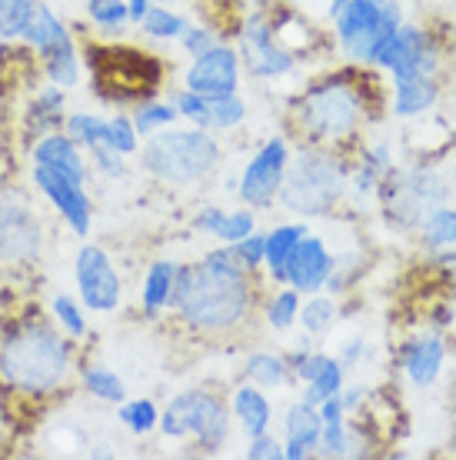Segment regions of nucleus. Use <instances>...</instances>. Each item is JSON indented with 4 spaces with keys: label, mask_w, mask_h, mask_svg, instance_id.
Segmentation results:
<instances>
[{
    "label": "nucleus",
    "mask_w": 456,
    "mask_h": 460,
    "mask_svg": "<svg viewBox=\"0 0 456 460\" xmlns=\"http://www.w3.org/2000/svg\"><path fill=\"white\" fill-rule=\"evenodd\" d=\"M87 161H91V171H97L107 181H124L127 173H130V164H127L124 154H117L107 144H97V147L87 150Z\"/></svg>",
    "instance_id": "49530a36"
},
{
    "label": "nucleus",
    "mask_w": 456,
    "mask_h": 460,
    "mask_svg": "<svg viewBox=\"0 0 456 460\" xmlns=\"http://www.w3.org/2000/svg\"><path fill=\"white\" fill-rule=\"evenodd\" d=\"M366 274V253L360 251H343V253H333V270L327 277V294L333 297H346L350 290L360 284V277Z\"/></svg>",
    "instance_id": "f704fd0d"
},
{
    "label": "nucleus",
    "mask_w": 456,
    "mask_h": 460,
    "mask_svg": "<svg viewBox=\"0 0 456 460\" xmlns=\"http://www.w3.org/2000/svg\"><path fill=\"white\" fill-rule=\"evenodd\" d=\"M220 40H224V37H220V31L217 27H210V23H187V31H183L180 34V40H177V44H180V50H183V58H200V54H204V50H210V47L214 44H220Z\"/></svg>",
    "instance_id": "de8ad7c7"
},
{
    "label": "nucleus",
    "mask_w": 456,
    "mask_h": 460,
    "mask_svg": "<svg viewBox=\"0 0 456 460\" xmlns=\"http://www.w3.org/2000/svg\"><path fill=\"white\" fill-rule=\"evenodd\" d=\"M64 130L74 144H80L83 150L103 144V130H107V117L93 114V111H67L64 117Z\"/></svg>",
    "instance_id": "4c0bfd02"
},
{
    "label": "nucleus",
    "mask_w": 456,
    "mask_h": 460,
    "mask_svg": "<svg viewBox=\"0 0 456 460\" xmlns=\"http://www.w3.org/2000/svg\"><path fill=\"white\" fill-rule=\"evenodd\" d=\"M47 314H50V321L57 323V327L70 337V341L83 344V341L91 337L87 307L80 304V297H74V294H67V290H57V294H50V300H47Z\"/></svg>",
    "instance_id": "7c9ffc66"
},
{
    "label": "nucleus",
    "mask_w": 456,
    "mask_h": 460,
    "mask_svg": "<svg viewBox=\"0 0 456 460\" xmlns=\"http://www.w3.org/2000/svg\"><path fill=\"white\" fill-rule=\"evenodd\" d=\"M27 154H31V164H44V167H54L60 173H70L80 184H91V161H87V150L74 144L67 137V130H50L44 137H37L34 144H27Z\"/></svg>",
    "instance_id": "4be33fe9"
},
{
    "label": "nucleus",
    "mask_w": 456,
    "mask_h": 460,
    "mask_svg": "<svg viewBox=\"0 0 456 460\" xmlns=\"http://www.w3.org/2000/svg\"><path fill=\"white\" fill-rule=\"evenodd\" d=\"M150 7H153V0H127V13H130V23H137L150 13Z\"/></svg>",
    "instance_id": "603ef678"
},
{
    "label": "nucleus",
    "mask_w": 456,
    "mask_h": 460,
    "mask_svg": "<svg viewBox=\"0 0 456 460\" xmlns=\"http://www.w3.org/2000/svg\"><path fill=\"white\" fill-rule=\"evenodd\" d=\"M333 270V251L323 234H313L307 230L300 243L290 251V257L284 261V270H280V284L300 290L303 297L307 294H320L327 288V277Z\"/></svg>",
    "instance_id": "a211bd4d"
},
{
    "label": "nucleus",
    "mask_w": 456,
    "mask_h": 460,
    "mask_svg": "<svg viewBox=\"0 0 456 460\" xmlns=\"http://www.w3.org/2000/svg\"><path fill=\"white\" fill-rule=\"evenodd\" d=\"M250 114V107L247 101L237 93H227V97H214V104H210V127L206 130H214V134H233L237 127H243Z\"/></svg>",
    "instance_id": "ea45409f"
},
{
    "label": "nucleus",
    "mask_w": 456,
    "mask_h": 460,
    "mask_svg": "<svg viewBox=\"0 0 456 460\" xmlns=\"http://www.w3.org/2000/svg\"><path fill=\"white\" fill-rule=\"evenodd\" d=\"M140 167L163 187L190 190L204 187L220 167V140L214 130L204 127H163L140 144Z\"/></svg>",
    "instance_id": "39448f33"
},
{
    "label": "nucleus",
    "mask_w": 456,
    "mask_h": 460,
    "mask_svg": "<svg viewBox=\"0 0 456 460\" xmlns=\"http://www.w3.org/2000/svg\"><path fill=\"white\" fill-rule=\"evenodd\" d=\"M37 0H0V40L17 44L27 23L34 21Z\"/></svg>",
    "instance_id": "a19ab883"
},
{
    "label": "nucleus",
    "mask_w": 456,
    "mask_h": 460,
    "mask_svg": "<svg viewBox=\"0 0 456 460\" xmlns=\"http://www.w3.org/2000/svg\"><path fill=\"white\" fill-rule=\"evenodd\" d=\"M130 117H134V127H137L140 137H150V134H157V130L173 127L180 120L173 101H167V97H147V101H140Z\"/></svg>",
    "instance_id": "c9c22d12"
},
{
    "label": "nucleus",
    "mask_w": 456,
    "mask_h": 460,
    "mask_svg": "<svg viewBox=\"0 0 456 460\" xmlns=\"http://www.w3.org/2000/svg\"><path fill=\"white\" fill-rule=\"evenodd\" d=\"M446 337L434 327H426L420 334L407 337L397 347V370L407 377L413 391H430L440 384L446 367Z\"/></svg>",
    "instance_id": "f3484780"
},
{
    "label": "nucleus",
    "mask_w": 456,
    "mask_h": 460,
    "mask_svg": "<svg viewBox=\"0 0 456 460\" xmlns=\"http://www.w3.org/2000/svg\"><path fill=\"white\" fill-rule=\"evenodd\" d=\"M50 314L0 323V387L21 401H50L77 377L80 350Z\"/></svg>",
    "instance_id": "7ed1b4c3"
},
{
    "label": "nucleus",
    "mask_w": 456,
    "mask_h": 460,
    "mask_svg": "<svg viewBox=\"0 0 456 460\" xmlns=\"http://www.w3.org/2000/svg\"><path fill=\"white\" fill-rule=\"evenodd\" d=\"M243 380H250L253 387L274 394L284 387H294V370L286 364V357L280 350H250L243 357V367H240Z\"/></svg>",
    "instance_id": "a878e982"
},
{
    "label": "nucleus",
    "mask_w": 456,
    "mask_h": 460,
    "mask_svg": "<svg viewBox=\"0 0 456 460\" xmlns=\"http://www.w3.org/2000/svg\"><path fill=\"white\" fill-rule=\"evenodd\" d=\"M103 144H107V147H114L117 154H124V157H137L144 137H140L137 127H134V117L127 114V111H117V114L107 117Z\"/></svg>",
    "instance_id": "58836bf2"
},
{
    "label": "nucleus",
    "mask_w": 456,
    "mask_h": 460,
    "mask_svg": "<svg viewBox=\"0 0 456 460\" xmlns=\"http://www.w3.org/2000/svg\"><path fill=\"white\" fill-rule=\"evenodd\" d=\"M333 357L340 360V367L346 370V377H350V374H356L364 364H370V360H373V344H370L364 334L343 337L340 344H337V354H333Z\"/></svg>",
    "instance_id": "a18cd8bd"
},
{
    "label": "nucleus",
    "mask_w": 456,
    "mask_h": 460,
    "mask_svg": "<svg viewBox=\"0 0 456 460\" xmlns=\"http://www.w3.org/2000/svg\"><path fill=\"white\" fill-rule=\"evenodd\" d=\"M290 157H294V147L286 137H267L260 147L253 150V157L243 164L237 181V200L253 208L257 214L260 210H274L276 197H280V187H284L286 167H290Z\"/></svg>",
    "instance_id": "ddd939ff"
},
{
    "label": "nucleus",
    "mask_w": 456,
    "mask_h": 460,
    "mask_svg": "<svg viewBox=\"0 0 456 460\" xmlns=\"http://www.w3.org/2000/svg\"><path fill=\"white\" fill-rule=\"evenodd\" d=\"M230 253L237 257V264L243 267V270H250V274L260 277L263 270V251H267V230H253V234H247L243 241L237 243H227Z\"/></svg>",
    "instance_id": "c03bdc74"
},
{
    "label": "nucleus",
    "mask_w": 456,
    "mask_h": 460,
    "mask_svg": "<svg viewBox=\"0 0 456 460\" xmlns=\"http://www.w3.org/2000/svg\"><path fill=\"white\" fill-rule=\"evenodd\" d=\"M453 321H456L453 304H434V307L426 311V327H434V331H443V327H450Z\"/></svg>",
    "instance_id": "3c124183"
},
{
    "label": "nucleus",
    "mask_w": 456,
    "mask_h": 460,
    "mask_svg": "<svg viewBox=\"0 0 456 460\" xmlns=\"http://www.w3.org/2000/svg\"><path fill=\"white\" fill-rule=\"evenodd\" d=\"M243 457L247 460H284V440L274 438L270 430H267V434H257V438L247 440Z\"/></svg>",
    "instance_id": "09e8293b"
},
{
    "label": "nucleus",
    "mask_w": 456,
    "mask_h": 460,
    "mask_svg": "<svg viewBox=\"0 0 456 460\" xmlns=\"http://www.w3.org/2000/svg\"><path fill=\"white\" fill-rule=\"evenodd\" d=\"M373 200L387 227L407 234V230H417L426 210L450 200V177L426 157L413 164H393L383 173Z\"/></svg>",
    "instance_id": "0eeeda50"
},
{
    "label": "nucleus",
    "mask_w": 456,
    "mask_h": 460,
    "mask_svg": "<svg viewBox=\"0 0 456 460\" xmlns=\"http://www.w3.org/2000/svg\"><path fill=\"white\" fill-rule=\"evenodd\" d=\"M340 304L333 294L327 290H320V294H307L303 304H300V317H297V327L300 334L313 337V341H323V337L330 334L337 321H340Z\"/></svg>",
    "instance_id": "c85d7f7f"
},
{
    "label": "nucleus",
    "mask_w": 456,
    "mask_h": 460,
    "mask_svg": "<svg viewBox=\"0 0 456 460\" xmlns=\"http://www.w3.org/2000/svg\"><path fill=\"white\" fill-rule=\"evenodd\" d=\"M173 107H177V114H180L183 124H194V127H210V104H214V97H204V93H194L180 87V91L171 97Z\"/></svg>",
    "instance_id": "37998d69"
},
{
    "label": "nucleus",
    "mask_w": 456,
    "mask_h": 460,
    "mask_svg": "<svg viewBox=\"0 0 456 460\" xmlns=\"http://www.w3.org/2000/svg\"><path fill=\"white\" fill-rule=\"evenodd\" d=\"M180 81L187 91L204 93V97H227V93L240 91L243 81V64H240L237 47L230 40H220L210 50H204L200 58H194L187 64V70L180 74Z\"/></svg>",
    "instance_id": "dca6fc26"
},
{
    "label": "nucleus",
    "mask_w": 456,
    "mask_h": 460,
    "mask_svg": "<svg viewBox=\"0 0 456 460\" xmlns=\"http://www.w3.org/2000/svg\"><path fill=\"white\" fill-rule=\"evenodd\" d=\"M417 237L426 251H443V247H456V204L443 200L423 214L417 224Z\"/></svg>",
    "instance_id": "c756f323"
},
{
    "label": "nucleus",
    "mask_w": 456,
    "mask_h": 460,
    "mask_svg": "<svg viewBox=\"0 0 456 460\" xmlns=\"http://www.w3.org/2000/svg\"><path fill=\"white\" fill-rule=\"evenodd\" d=\"M83 11H87V21H91L103 37H120L127 27H130L127 0H87Z\"/></svg>",
    "instance_id": "e433bc0d"
},
{
    "label": "nucleus",
    "mask_w": 456,
    "mask_h": 460,
    "mask_svg": "<svg viewBox=\"0 0 456 460\" xmlns=\"http://www.w3.org/2000/svg\"><path fill=\"white\" fill-rule=\"evenodd\" d=\"M310 230L307 220H284V224H276V227L267 230V251H263V270L270 277V284L280 288V270H284V261L290 257V251L300 243V237Z\"/></svg>",
    "instance_id": "cd10ccee"
},
{
    "label": "nucleus",
    "mask_w": 456,
    "mask_h": 460,
    "mask_svg": "<svg viewBox=\"0 0 456 460\" xmlns=\"http://www.w3.org/2000/svg\"><path fill=\"white\" fill-rule=\"evenodd\" d=\"M320 430H323V420H320V411L307 401H290L284 407V417H280V434H284V460H310L317 457L320 447Z\"/></svg>",
    "instance_id": "aec40b11"
},
{
    "label": "nucleus",
    "mask_w": 456,
    "mask_h": 460,
    "mask_svg": "<svg viewBox=\"0 0 456 460\" xmlns=\"http://www.w3.org/2000/svg\"><path fill=\"white\" fill-rule=\"evenodd\" d=\"M403 17L399 0H346L340 11L333 13V47L346 64L366 67L373 50L387 40Z\"/></svg>",
    "instance_id": "1a4fd4ad"
},
{
    "label": "nucleus",
    "mask_w": 456,
    "mask_h": 460,
    "mask_svg": "<svg viewBox=\"0 0 456 460\" xmlns=\"http://www.w3.org/2000/svg\"><path fill=\"white\" fill-rule=\"evenodd\" d=\"M294 384L300 387V394H297L300 401L320 407L327 397H333V394L343 391V384H346V370L340 367V360H337L333 354L313 347V350L300 360L297 367H294Z\"/></svg>",
    "instance_id": "6ab92c4d"
},
{
    "label": "nucleus",
    "mask_w": 456,
    "mask_h": 460,
    "mask_svg": "<svg viewBox=\"0 0 456 460\" xmlns=\"http://www.w3.org/2000/svg\"><path fill=\"white\" fill-rule=\"evenodd\" d=\"M31 184L44 197L50 210L60 217V224L74 234V237H91L93 230V200L87 184L74 181L70 173H60L44 164H31Z\"/></svg>",
    "instance_id": "2eb2a0df"
},
{
    "label": "nucleus",
    "mask_w": 456,
    "mask_h": 460,
    "mask_svg": "<svg viewBox=\"0 0 456 460\" xmlns=\"http://www.w3.org/2000/svg\"><path fill=\"white\" fill-rule=\"evenodd\" d=\"M74 288L91 314H117L124 304V277L101 243H80L74 253Z\"/></svg>",
    "instance_id": "4468645a"
},
{
    "label": "nucleus",
    "mask_w": 456,
    "mask_h": 460,
    "mask_svg": "<svg viewBox=\"0 0 456 460\" xmlns=\"http://www.w3.org/2000/svg\"><path fill=\"white\" fill-rule=\"evenodd\" d=\"M230 44L237 47L243 74H250L253 81H284L290 74H297L300 67L297 54L286 50L274 37V23H270L267 7L243 13L233 37H230Z\"/></svg>",
    "instance_id": "9b49d317"
},
{
    "label": "nucleus",
    "mask_w": 456,
    "mask_h": 460,
    "mask_svg": "<svg viewBox=\"0 0 456 460\" xmlns=\"http://www.w3.org/2000/svg\"><path fill=\"white\" fill-rule=\"evenodd\" d=\"M450 181H456V161H453V167H450Z\"/></svg>",
    "instance_id": "6e6d98bb"
},
{
    "label": "nucleus",
    "mask_w": 456,
    "mask_h": 460,
    "mask_svg": "<svg viewBox=\"0 0 456 460\" xmlns=\"http://www.w3.org/2000/svg\"><path fill=\"white\" fill-rule=\"evenodd\" d=\"M177 267H180V261H171V257H157L147 267L144 284H140V314L147 321H160L171 311L173 288H177Z\"/></svg>",
    "instance_id": "393cba45"
},
{
    "label": "nucleus",
    "mask_w": 456,
    "mask_h": 460,
    "mask_svg": "<svg viewBox=\"0 0 456 460\" xmlns=\"http://www.w3.org/2000/svg\"><path fill=\"white\" fill-rule=\"evenodd\" d=\"M64 117H67V91L57 84H44L23 107V134L34 144L37 137H44L50 130H60Z\"/></svg>",
    "instance_id": "b1692460"
},
{
    "label": "nucleus",
    "mask_w": 456,
    "mask_h": 460,
    "mask_svg": "<svg viewBox=\"0 0 456 460\" xmlns=\"http://www.w3.org/2000/svg\"><path fill=\"white\" fill-rule=\"evenodd\" d=\"M443 44L434 34V27L403 21L383 44L373 50V58L366 67L387 74L390 81H407V77H420V74H436L443 77Z\"/></svg>",
    "instance_id": "9d476101"
},
{
    "label": "nucleus",
    "mask_w": 456,
    "mask_h": 460,
    "mask_svg": "<svg viewBox=\"0 0 456 460\" xmlns=\"http://www.w3.org/2000/svg\"><path fill=\"white\" fill-rule=\"evenodd\" d=\"M77 380H80V387H83L87 397H93L97 403H107V407H117L120 401L130 397L127 380L120 377L110 364H103V360H83V357H80Z\"/></svg>",
    "instance_id": "bb28decb"
},
{
    "label": "nucleus",
    "mask_w": 456,
    "mask_h": 460,
    "mask_svg": "<svg viewBox=\"0 0 456 460\" xmlns=\"http://www.w3.org/2000/svg\"><path fill=\"white\" fill-rule=\"evenodd\" d=\"M257 274L243 270L227 243L206 251L194 264L177 267L171 311L204 337H230L243 331L257 311Z\"/></svg>",
    "instance_id": "f03ea898"
},
{
    "label": "nucleus",
    "mask_w": 456,
    "mask_h": 460,
    "mask_svg": "<svg viewBox=\"0 0 456 460\" xmlns=\"http://www.w3.org/2000/svg\"><path fill=\"white\" fill-rule=\"evenodd\" d=\"M187 23H190V17L180 13L177 7H171V4H153L147 17L140 21V31H144V37H150L153 44H171V40H180V34L187 31Z\"/></svg>",
    "instance_id": "72a5a7b5"
},
{
    "label": "nucleus",
    "mask_w": 456,
    "mask_h": 460,
    "mask_svg": "<svg viewBox=\"0 0 456 460\" xmlns=\"http://www.w3.org/2000/svg\"><path fill=\"white\" fill-rule=\"evenodd\" d=\"M443 97V77L436 74H420L407 81H390V114L397 120H423L430 117Z\"/></svg>",
    "instance_id": "412c9836"
},
{
    "label": "nucleus",
    "mask_w": 456,
    "mask_h": 460,
    "mask_svg": "<svg viewBox=\"0 0 456 460\" xmlns=\"http://www.w3.org/2000/svg\"><path fill=\"white\" fill-rule=\"evenodd\" d=\"M300 304H303V294L280 284V288L267 297V304H263V323H267L274 334H290V331L297 327Z\"/></svg>",
    "instance_id": "2f4dec72"
},
{
    "label": "nucleus",
    "mask_w": 456,
    "mask_h": 460,
    "mask_svg": "<svg viewBox=\"0 0 456 460\" xmlns=\"http://www.w3.org/2000/svg\"><path fill=\"white\" fill-rule=\"evenodd\" d=\"M47 230L34 200L21 190H0V264L31 267L40 261Z\"/></svg>",
    "instance_id": "f8f14e48"
},
{
    "label": "nucleus",
    "mask_w": 456,
    "mask_h": 460,
    "mask_svg": "<svg viewBox=\"0 0 456 460\" xmlns=\"http://www.w3.org/2000/svg\"><path fill=\"white\" fill-rule=\"evenodd\" d=\"M157 430L160 438L167 440H190V447L197 454H206V457L220 454L230 444V434H233L230 403L217 391L187 387L160 407Z\"/></svg>",
    "instance_id": "6e6552de"
},
{
    "label": "nucleus",
    "mask_w": 456,
    "mask_h": 460,
    "mask_svg": "<svg viewBox=\"0 0 456 460\" xmlns=\"http://www.w3.org/2000/svg\"><path fill=\"white\" fill-rule=\"evenodd\" d=\"M343 4H346V0H327V17H333V13L340 11Z\"/></svg>",
    "instance_id": "864d4df0"
},
{
    "label": "nucleus",
    "mask_w": 456,
    "mask_h": 460,
    "mask_svg": "<svg viewBox=\"0 0 456 460\" xmlns=\"http://www.w3.org/2000/svg\"><path fill=\"white\" fill-rule=\"evenodd\" d=\"M366 70L354 64L350 70L320 74L290 97L286 124L290 134H297V144L354 150L364 140L366 127L377 124L380 111L387 104L377 84V70Z\"/></svg>",
    "instance_id": "f257e3e1"
},
{
    "label": "nucleus",
    "mask_w": 456,
    "mask_h": 460,
    "mask_svg": "<svg viewBox=\"0 0 456 460\" xmlns=\"http://www.w3.org/2000/svg\"><path fill=\"white\" fill-rule=\"evenodd\" d=\"M117 420L127 434L134 438H150L160 424V407L153 397H127L117 403Z\"/></svg>",
    "instance_id": "473e14b6"
},
{
    "label": "nucleus",
    "mask_w": 456,
    "mask_h": 460,
    "mask_svg": "<svg viewBox=\"0 0 456 460\" xmlns=\"http://www.w3.org/2000/svg\"><path fill=\"white\" fill-rule=\"evenodd\" d=\"M83 64L91 70L93 93L110 107H134L147 97H157L163 84V64L140 47H87Z\"/></svg>",
    "instance_id": "423d86ee"
},
{
    "label": "nucleus",
    "mask_w": 456,
    "mask_h": 460,
    "mask_svg": "<svg viewBox=\"0 0 456 460\" xmlns=\"http://www.w3.org/2000/svg\"><path fill=\"white\" fill-rule=\"evenodd\" d=\"M153 4H171V7H177V4H190V0H153Z\"/></svg>",
    "instance_id": "5fc2aeb1"
},
{
    "label": "nucleus",
    "mask_w": 456,
    "mask_h": 460,
    "mask_svg": "<svg viewBox=\"0 0 456 460\" xmlns=\"http://www.w3.org/2000/svg\"><path fill=\"white\" fill-rule=\"evenodd\" d=\"M253 230H257V210L247 208V204H240V208H233V210L224 214L217 234H214V241L217 243H237V241H243L247 234H253Z\"/></svg>",
    "instance_id": "79ce46f5"
},
{
    "label": "nucleus",
    "mask_w": 456,
    "mask_h": 460,
    "mask_svg": "<svg viewBox=\"0 0 456 460\" xmlns=\"http://www.w3.org/2000/svg\"><path fill=\"white\" fill-rule=\"evenodd\" d=\"M224 214H227V208H220V204H206V208H200L194 214L190 227H194L197 234H204V237H214L217 227H220V220H224Z\"/></svg>",
    "instance_id": "8fccbe9b"
},
{
    "label": "nucleus",
    "mask_w": 456,
    "mask_h": 460,
    "mask_svg": "<svg viewBox=\"0 0 456 460\" xmlns=\"http://www.w3.org/2000/svg\"><path fill=\"white\" fill-rule=\"evenodd\" d=\"M230 403V417H233V427H237L243 438L250 440L257 434H267L274 427V401L267 397V391L253 387L250 380L237 384L227 397Z\"/></svg>",
    "instance_id": "5701e85b"
},
{
    "label": "nucleus",
    "mask_w": 456,
    "mask_h": 460,
    "mask_svg": "<svg viewBox=\"0 0 456 460\" xmlns=\"http://www.w3.org/2000/svg\"><path fill=\"white\" fill-rule=\"evenodd\" d=\"M350 200V154L317 144H300L290 157L276 208L290 217H330Z\"/></svg>",
    "instance_id": "20e7f679"
}]
</instances>
